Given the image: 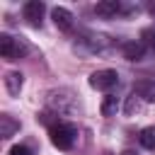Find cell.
<instances>
[{"label":"cell","mask_w":155,"mask_h":155,"mask_svg":"<svg viewBox=\"0 0 155 155\" xmlns=\"http://www.w3.org/2000/svg\"><path fill=\"white\" fill-rule=\"evenodd\" d=\"M29 51V46L22 39H12L10 34H0V56L5 61H17Z\"/></svg>","instance_id":"2"},{"label":"cell","mask_w":155,"mask_h":155,"mask_svg":"<svg viewBox=\"0 0 155 155\" xmlns=\"http://www.w3.org/2000/svg\"><path fill=\"white\" fill-rule=\"evenodd\" d=\"M138 140H140V145H143V148L155 150V126H145V128L140 131Z\"/></svg>","instance_id":"11"},{"label":"cell","mask_w":155,"mask_h":155,"mask_svg":"<svg viewBox=\"0 0 155 155\" xmlns=\"http://www.w3.org/2000/svg\"><path fill=\"white\" fill-rule=\"evenodd\" d=\"M10 155H31V150L27 145H12L10 148Z\"/></svg>","instance_id":"15"},{"label":"cell","mask_w":155,"mask_h":155,"mask_svg":"<svg viewBox=\"0 0 155 155\" xmlns=\"http://www.w3.org/2000/svg\"><path fill=\"white\" fill-rule=\"evenodd\" d=\"M5 87H7L10 94H19V90H22V73L10 70V73L5 75Z\"/></svg>","instance_id":"10"},{"label":"cell","mask_w":155,"mask_h":155,"mask_svg":"<svg viewBox=\"0 0 155 155\" xmlns=\"http://www.w3.org/2000/svg\"><path fill=\"white\" fill-rule=\"evenodd\" d=\"M140 109V97H136V94H131L128 99H126V107H124V111L131 116V114H136Z\"/></svg>","instance_id":"14"},{"label":"cell","mask_w":155,"mask_h":155,"mask_svg":"<svg viewBox=\"0 0 155 155\" xmlns=\"http://www.w3.org/2000/svg\"><path fill=\"white\" fill-rule=\"evenodd\" d=\"M140 39H143V46H148V48L155 51V27H145L140 31Z\"/></svg>","instance_id":"13"},{"label":"cell","mask_w":155,"mask_h":155,"mask_svg":"<svg viewBox=\"0 0 155 155\" xmlns=\"http://www.w3.org/2000/svg\"><path fill=\"white\" fill-rule=\"evenodd\" d=\"M15 131H19V121H15L10 114L0 116V138H12Z\"/></svg>","instance_id":"9"},{"label":"cell","mask_w":155,"mask_h":155,"mask_svg":"<svg viewBox=\"0 0 155 155\" xmlns=\"http://www.w3.org/2000/svg\"><path fill=\"white\" fill-rule=\"evenodd\" d=\"M116 109H119V99L114 94H107L104 102H102V116H114Z\"/></svg>","instance_id":"12"},{"label":"cell","mask_w":155,"mask_h":155,"mask_svg":"<svg viewBox=\"0 0 155 155\" xmlns=\"http://www.w3.org/2000/svg\"><path fill=\"white\" fill-rule=\"evenodd\" d=\"M133 94L145 99V102H155V82L153 80H136L133 82Z\"/></svg>","instance_id":"6"},{"label":"cell","mask_w":155,"mask_h":155,"mask_svg":"<svg viewBox=\"0 0 155 155\" xmlns=\"http://www.w3.org/2000/svg\"><path fill=\"white\" fill-rule=\"evenodd\" d=\"M44 10H46V5L41 2V0H29L27 5H24V19L31 24V27H41V19H44Z\"/></svg>","instance_id":"4"},{"label":"cell","mask_w":155,"mask_h":155,"mask_svg":"<svg viewBox=\"0 0 155 155\" xmlns=\"http://www.w3.org/2000/svg\"><path fill=\"white\" fill-rule=\"evenodd\" d=\"M116 82H119V73L111 68H104V70H97L90 75V85L94 90H111Z\"/></svg>","instance_id":"3"},{"label":"cell","mask_w":155,"mask_h":155,"mask_svg":"<svg viewBox=\"0 0 155 155\" xmlns=\"http://www.w3.org/2000/svg\"><path fill=\"white\" fill-rule=\"evenodd\" d=\"M51 17H53V24L61 29V31H70L73 29V12L65 10V7H53L51 10Z\"/></svg>","instance_id":"5"},{"label":"cell","mask_w":155,"mask_h":155,"mask_svg":"<svg viewBox=\"0 0 155 155\" xmlns=\"http://www.w3.org/2000/svg\"><path fill=\"white\" fill-rule=\"evenodd\" d=\"M124 155H133V153H124Z\"/></svg>","instance_id":"16"},{"label":"cell","mask_w":155,"mask_h":155,"mask_svg":"<svg viewBox=\"0 0 155 155\" xmlns=\"http://www.w3.org/2000/svg\"><path fill=\"white\" fill-rule=\"evenodd\" d=\"M121 10L124 7H121L119 0H102V2L94 5V15H99V17H116Z\"/></svg>","instance_id":"7"},{"label":"cell","mask_w":155,"mask_h":155,"mask_svg":"<svg viewBox=\"0 0 155 155\" xmlns=\"http://www.w3.org/2000/svg\"><path fill=\"white\" fill-rule=\"evenodd\" d=\"M121 53L126 61H140L145 53V46H143V41H126L121 46Z\"/></svg>","instance_id":"8"},{"label":"cell","mask_w":155,"mask_h":155,"mask_svg":"<svg viewBox=\"0 0 155 155\" xmlns=\"http://www.w3.org/2000/svg\"><path fill=\"white\" fill-rule=\"evenodd\" d=\"M75 136H78V128L73 124H56L51 126V143L58 148V150H70L73 143H75Z\"/></svg>","instance_id":"1"}]
</instances>
